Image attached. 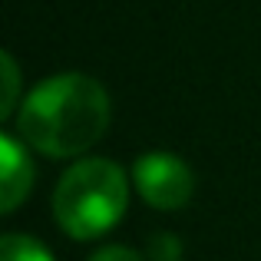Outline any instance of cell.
Returning a JSON list of instances; mask_svg holds the SVG:
<instances>
[{"instance_id":"7a4b0ae2","label":"cell","mask_w":261,"mask_h":261,"mask_svg":"<svg viewBox=\"0 0 261 261\" xmlns=\"http://www.w3.org/2000/svg\"><path fill=\"white\" fill-rule=\"evenodd\" d=\"M129 178L109 159H83L66 169L53 192V215L70 238L89 242L122 218Z\"/></svg>"},{"instance_id":"5b68a950","label":"cell","mask_w":261,"mask_h":261,"mask_svg":"<svg viewBox=\"0 0 261 261\" xmlns=\"http://www.w3.org/2000/svg\"><path fill=\"white\" fill-rule=\"evenodd\" d=\"M0 261H53V255L30 235H4Z\"/></svg>"},{"instance_id":"3957f363","label":"cell","mask_w":261,"mask_h":261,"mask_svg":"<svg viewBox=\"0 0 261 261\" xmlns=\"http://www.w3.org/2000/svg\"><path fill=\"white\" fill-rule=\"evenodd\" d=\"M133 182L152 208H166V212L182 208L192 198V189H195L192 169L169 152H146L133 169Z\"/></svg>"},{"instance_id":"8992f818","label":"cell","mask_w":261,"mask_h":261,"mask_svg":"<svg viewBox=\"0 0 261 261\" xmlns=\"http://www.w3.org/2000/svg\"><path fill=\"white\" fill-rule=\"evenodd\" d=\"M4 76H7V89H4V102H0V116H10L13 102H17V63H13L10 53H4Z\"/></svg>"},{"instance_id":"277c9868","label":"cell","mask_w":261,"mask_h":261,"mask_svg":"<svg viewBox=\"0 0 261 261\" xmlns=\"http://www.w3.org/2000/svg\"><path fill=\"white\" fill-rule=\"evenodd\" d=\"M0 159H4V178H0V208L13 212L27 198L33 185V162L27 149L13 136H0Z\"/></svg>"},{"instance_id":"6da1fadb","label":"cell","mask_w":261,"mask_h":261,"mask_svg":"<svg viewBox=\"0 0 261 261\" xmlns=\"http://www.w3.org/2000/svg\"><path fill=\"white\" fill-rule=\"evenodd\" d=\"M109 126V96L99 80L60 73L27 93L17 113L23 146L53 159H70L102 139Z\"/></svg>"},{"instance_id":"52a82bcc","label":"cell","mask_w":261,"mask_h":261,"mask_svg":"<svg viewBox=\"0 0 261 261\" xmlns=\"http://www.w3.org/2000/svg\"><path fill=\"white\" fill-rule=\"evenodd\" d=\"M89 261H142L136 255L133 248H122V245H106V248H99Z\"/></svg>"}]
</instances>
